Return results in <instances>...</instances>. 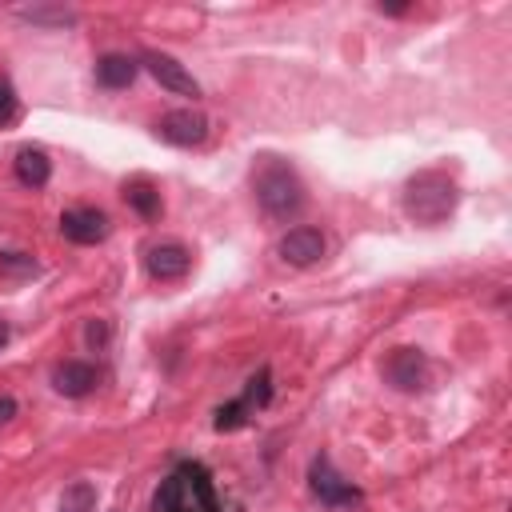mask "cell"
Here are the masks:
<instances>
[{"instance_id":"obj_11","label":"cell","mask_w":512,"mask_h":512,"mask_svg":"<svg viewBox=\"0 0 512 512\" xmlns=\"http://www.w3.org/2000/svg\"><path fill=\"white\" fill-rule=\"evenodd\" d=\"M96 380H100L96 368L84 364V360H64V364L52 368V388H56L60 396H72V400L88 396V392L96 388Z\"/></svg>"},{"instance_id":"obj_14","label":"cell","mask_w":512,"mask_h":512,"mask_svg":"<svg viewBox=\"0 0 512 512\" xmlns=\"http://www.w3.org/2000/svg\"><path fill=\"white\" fill-rule=\"evenodd\" d=\"M124 200H128V208H136L144 220H156V216H160V188H156L148 176L124 180Z\"/></svg>"},{"instance_id":"obj_2","label":"cell","mask_w":512,"mask_h":512,"mask_svg":"<svg viewBox=\"0 0 512 512\" xmlns=\"http://www.w3.org/2000/svg\"><path fill=\"white\" fill-rule=\"evenodd\" d=\"M152 508H156V512H220V500H216V488H212L208 468L196 464V460H184V464L156 488Z\"/></svg>"},{"instance_id":"obj_23","label":"cell","mask_w":512,"mask_h":512,"mask_svg":"<svg viewBox=\"0 0 512 512\" xmlns=\"http://www.w3.org/2000/svg\"><path fill=\"white\" fill-rule=\"evenodd\" d=\"M8 336H12V328H8V320H0V348L8 344Z\"/></svg>"},{"instance_id":"obj_7","label":"cell","mask_w":512,"mask_h":512,"mask_svg":"<svg viewBox=\"0 0 512 512\" xmlns=\"http://www.w3.org/2000/svg\"><path fill=\"white\" fill-rule=\"evenodd\" d=\"M140 60H144L148 76H152L160 88H168V92H176V96H200V80H196L176 56H168V52H144Z\"/></svg>"},{"instance_id":"obj_10","label":"cell","mask_w":512,"mask_h":512,"mask_svg":"<svg viewBox=\"0 0 512 512\" xmlns=\"http://www.w3.org/2000/svg\"><path fill=\"white\" fill-rule=\"evenodd\" d=\"M144 268L152 280H180L188 268H192V252L180 244V240H164V244H152L148 256H144Z\"/></svg>"},{"instance_id":"obj_8","label":"cell","mask_w":512,"mask_h":512,"mask_svg":"<svg viewBox=\"0 0 512 512\" xmlns=\"http://www.w3.org/2000/svg\"><path fill=\"white\" fill-rule=\"evenodd\" d=\"M276 252H280V260H284V264H292V268H308V264H316V260L324 256V232H320V228H312V224L288 228V232L280 236Z\"/></svg>"},{"instance_id":"obj_18","label":"cell","mask_w":512,"mask_h":512,"mask_svg":"<svg viewBox=\"0 0 512 512\" xmlns=\"http://www.w3.org/2000/svg\"><path fill=\"white\" fill-rule=\"evenodd\" d=\"M248 416H252V408L236 396V400H228V404L216 408V432H232V428H240Z\"/></svg>"},{"instance_id":"obj_3","label":"cell","mask_w":512,"mask_h":512,"mask_svg":"<svg viewBox=\"0 0 512 512\" xmlns=\"http://www.w3.org/2000/svg\"><path fill=\"white\" fill-rule=\"evenodd\" d=\"M456 204H460V188L448 172L432 168V172H420L404 184V212L416 224H440L456 212Z\"/></svg>"},{"instance_id":"obj_20","label":"cell","mask_w":512,"mask_h":512,"mask_svg":"<svg viewBox=\"0 0 512 512\" xmlns=\"http://www.w3.org/2000/svg\"><path fill=\"white\" fill-rule=\"evenodd\" d=\"M0 268H8V272H36V260L24 256V252H0Z\"/></svg>"},{"instance_id":"obj_13","label":"cell","mask_w":512,"mask_h":512,"mask_svg":"<svg viewBox=\"0 0 512 512\" xmlns=\"http://www.w3.org/2000/svg\"><path fill=\"white\" fill-rule=\"evenodd\" d=\"M12 168H16V180L24 188H44L48 176H52V160H48L44 148H20L16 160H12Z\"/></svg>"},{"instance_id":"obj_12","label":"cell","mask_w":512,"mask_h":512,"mask_svg":"<svg viewBox=\"0 0 512 512\" xmlns=\"http://www.w3.org/2000/svg\"><path fill=\"white\" fill-rule=\"evenodd\" d=\"M136 72H140V64L132 60V56H124V52H108V56H100L96 60V84L100 88H128L132 80H136Z\"/></svg>"},{"instance_id":"obj_1","label":"cell","mask_w":512,"mask_h":512,"mask_svg":"<svg viewBox=\"0 0 512 512\" xmlns=\"http://www.w3.org/2000/svg\"><path fill=\"white\" fill-rule=\"evenodd\" d=\"M252 188H256V204L264 208V216L272 220H292L304 208V184L296 176L292 164L276 160V156H260L252 168Z\"/></svg>"},{"instance_id":"obj_22","label":"cell","mask_w":512,"mask_h":512,"mask_svg":"<svg viewBox=\"0 0 512 512\" xmlns=\"http://www.w3.org/2000/svg\"><path fill=\"white\" fill-rule=\"evenodd\" d=\"M376 8H380V12H388V16H404V12H408L404 4H376Z\"/></svg>"},{"instance_id":"obj_16","label":"cell","mask_w":512,"mask_h":512,"mask_svg":"<svg viewBox=\"0 0 512 512\" xmlns=\"http://www.w3.org/2000/svg\"><path fill=\"white\" fill-rule=\"evenodd\" d=\"M60 512H96V488H92V480H72L60 492Z\"/></svg>"},{"instance_id":"obj_15","label":"cell","mask_w":512,"mask_h":512,"mask_svg":"<svg viewBox=\"0 0 512 512\" xmlns=\"http://www.w3.org/2000/svg\"><path fill=\"white\" fill-rule=\"evenodd\" d=\"M20 20L28 24H44V28H64V24H76V12L72 8H52V4H32V8H16Z\"/></svg>"},{"instance_id":"obj_21","label":"cell","mask_w":512,"mask_h":512,"mask_svg":"<svg viewBox=\"0 0 512 512\" xmlns=\"http://www.w3.org/2000/svg\"><path fill=\"white\" fill-rule=\"evenodd\" d=\"M12 416H16V400L12 396H0V424L12 420Z\"/></svg>"},{"instance_id":"obj_6","label":"cell","mask_w":512,"mask_h":512,"mask_svg":"<svg viewBox=\"0 0 512 512\" xmlns=\"http://www.w3.org/2000/svg\"><path fill=\"white\" fill-rule=\"evenodd\" d=\"M380 372H384V380H388L392 388L416 392V388H424V380H428V360H424L420 348H392V352L384 356Z\"/></svg>"},{"instance_id":"obj_5","label":"cell","mask_w":512,"mask_h":512,"mask_svg":"<svg viewBox=\"0 0 512 512\" xmlns=\"http://www.w3.org/2000/svg\"><path fill=\"white\" fill-rule=\"evenodd\" d=\"M156 136L164 144H176V148H196L208 140V116L196 108H172L156 120Z\"/></svg>"},{"instance_id":"obj_4","label":"cell","mask_w":512,"mask_h":512,"mask_svg":"<svg viewBox=\"0 0 512 512\" xmlns=\"http://www.w3.org/2000/svg\"><path fill=\"white\" fill-rule=\"evenodd\" d=\"M308 488H312V496L324 508H360L364 504V492L352 480H344L332 468L328 456H312V464H308Z\"/></svg>"},{"instance_id":"obj_19","label":"cell","mask_w":512,"mask_h":512,"mask_svg":"<svg viewBox=\"0 0 512 512\" xmlns=\"http://www.w3.org/2000/svg\"><path fill=\"white\" fill-rule=\"evenodd\" d=\"M20 120V100H16V88L0 76V128H8V124H16Z\"/></svg>"},{"instance_id":"obj_17","label":"cell","mask_w":512,"mask_h":512,"mask_svg":"<svg viewBox=\"0 0 512 512\" xmlns=\"http://www.w3.org/2000/svg\"><path fill=\"white\" fill-rule=\"evenodd\" d=\"M240 400H244V404H248L252 412H256V408H264V404L272 400V372H268V368H260V372H256V376H252V380L244 384Z\"/></svg>"},{"instance_id":"obj_9","label":"cell","mask_w":512,"mask_h":512,"mask_svg":"<svg viewBox=\"0 0 512 512\" xmlns=\"http://www.w3.org/2000/svg\"><path fill=\"white\" fill-rule=\"evenodd\" d=\"M60 232H64V240H72V244H100L108 232H112V220H108V212H100V208H68L64 216H60Z\"/></svg>"}]
</instances>
